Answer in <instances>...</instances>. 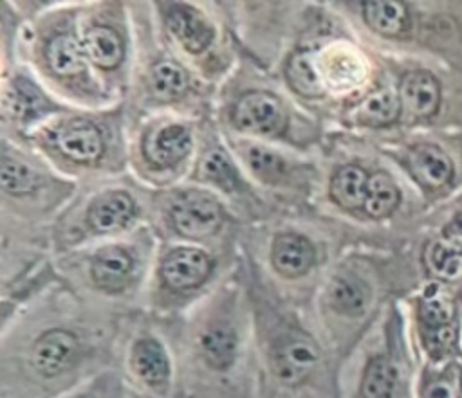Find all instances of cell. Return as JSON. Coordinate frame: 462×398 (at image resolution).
Segmentation results:
<instances>
[{
    "mask_svg": "<svg viewBox=\"0 0 462 398\" xmlns=\"http://www.w3.org/2000/svg\"><path fill=\"white\" fill-rule=\"evenodd\" d=\"M132 367L150 387H162L170 376V362L162 346L153 339H141L132 348Z\"/></svg>",
    "mask_w": 462,
    "mask_h": 398,
    "instance_id": "13",
    "label": "cell"
},
{
    "mask_svg": "<svg viewBox=\"0 0 462 398\" xmlns=\"http://www.w3.org/2000/svg\"><path fill=\"white\" fill-rule=\"evenodd\" d=\"M233 122L249 133H278L285 124V110L278 97L267 92H251L238 101Z\"/></svg>",
    "mask_w": 462,
    "mask_h": 398,
    "instance_id": "3",
    "label": "cell"
},
{
    "mask_svg": "<svg viewBox=\"0 0 462 398\" xmlns=\"http://www.w3.org/2000/svg\"><path fill=\"white\" fill-rule=\"evenodd\" d=\"M410 167L413 175L430 187H440L453 176V164L448 155L430 144L417 146L410 153Z\"/></svg>",
    "mask_w": 462,
    "mask_h": 398,
    "instance_id": "16",
    "label": "cell"
},
{
    "mask_svg": "<svg viewBox=\"0 0 462 398\" xmlns=\"http://www.w3.org/2000/svg\"><path fill=\"white\" fill-rule=\"evenodd\" d=\"M247 158L253 171L267 182H276L285 171V162L263 148H251Z\"/></svg>",
    "mask_w": 462,
    "mask_h": 398,
    "instance_id": "30",
    "label": "cell"
},
{
    "mask_svg": "<svg viewBox=\"0 0 462 398\" xmlns=\"http://www.w3.org/2000/svg\"><path fill=\"white\" fill-rule=\"evenodd\" d=\"M200 348L204 358L209 366L217 369H226L233 364L236 353V335L226 322L209 326L200 339Z\"/></svg>",
    "mask_w": 462,
    "mask_h": 398,
    "instance_id": "20",
    "label": "cell"
},
{
    "mask_svg": "<svg viewBox=\"0 0 462 398\" xmlns=\"http://www.w3.org/2000/svg\"><path fill=\"white\" fill-rule=\"evenodd\" d=\"M318 360L319 353L316 346L301 335L283 337L273 349V371L283 384H298L305 380Z\"/></svg>",
    "mask_w": 462,
    "mask_h": 398,
    "instance_id": "4",
    "label": "cell"
},
{
    "mask_svg": "<svg viewBox=\"0 0 462 398\" xmlns=\"http://www.w3.org/2000/svg\"><path fill=\"white\" fill-rule=\"evenodd\" d=\"M211 272V259L199 249L180 247L171 250L162 261V279L173 290L199 286Z\"/></svg>",
    "mask_w": 462,
    "mask_h": 398,
    "instance_id": "5",
    "label": "cell"
},
{
    "mask_svg": "<svg viewBox=\"0 0 462 398\" xmlns=\"http://www.w3.org/2000/svg\"><path fill=\"white\" fill-rule=\"evenodd\" d=\"M83 50L99 68H114L123 59V41L119 34L106 25H96L87 31Z\"/></svg>",
    "mask_w": 462,
    "mask_h": 398,
    "instance_id": "18",
    "label": "cell"
},
{
    "mask_svg": "<svg viewBox=\"0 0 462 398\" xmlns=\"http://www.w3.org/2000/svg\"><path fill=\"white\" fill-rule=\"evenodd\" d=\"M363 14L366 23L384 34V36H397L404 31L408 13L401 2H388V0H374L365 2Z\"/></svg>",
    "mask_w": 462,
    "mask_h": 398,
    "instance_id": "21",
    "label": "cell"
},
{
    "mask_svg": "<svg viewBox=\"0 0 462 398\" xmlns=\"http://www.w3.org/2000/svg\"><path fill=\"white\" fill-rule=\"evenodd\" d=\"M191 148L189 131L180 124H166L146 142V157L155 166L170 167L180 162Z\"/></svg>",
    "mask_w": 462,
    "mask_h": 398,
    "instance_id": "11",
    "label": "cell"
},
{
    "mask_svg": "<svg viewBox=\"0 0 462 398\" xmlns=\"http://www.w3.org/2000/svg\"><path fill=\"white\" fill-rule=\"evenodd\" d=\"M173 227L188 238L213 234L222 223V209L215 198L200 191L180 193L171 204Z\"/></svg>",
    "mask_w": 462,
    "mask_h": 398,
    "instance_id": "2",
    "label": "cell"
},
{
    "mask_svg": "<svg viewBox=\"0 0 462 398\" xmlns=\"http://www.w3.org/2000/svg\"><path fill=\"white\" fill-rule=\"evenodd\" d=\"M368 176L359 166H345L336 171L330 182L334 202L345 209H359L365 205Z\"/></svg>",
    "mask_w": 462,
    "mask_h": 398,
    "instance_id": "19",
    "label": "cell"
},
{
    "mask_svg": "<svg viewBox=\"0 0 462 398\" xmlns=\"http://www.w3.org/2000/svg\"><path fill=\"white\" fill-rule=\"evenodd\" d=\"M132 258L119 247H106L99 250L92 261L94 283L108 292L125 288L132 276Z\"/></svg>",
    "mask_w": 462,
    "mask_h": 398,
    "instance_id": "12",
    "label": "cell"
},
{
    "mask_svg": "<svg viewBox=\"0 0 462 398\" xmlns=\"http://www.w3.org/2000/svg\"><path fill=\"white\" fill-rule=\"evenodd\" d=\"M200 173L208 182L222 189L231 191L238 185L236 171L231 167V164L226 160V157L220 151H211L209 155H206Z\"/></svg>",
    "mask_w": 462,
    "mask_h": 398,
    "instance_id": "29",
    "label": "cell"
},
{
    "mask_svg": "<svg viewBox=\"0 0 462 398\" xmlns=\"http://www.w3.org/2000/svg\"><path fill=\"white\" fill-rule=\"evenodd\" d=\"M446 234H457V236H460L462 234V213H458L455 218H453V222L448 225V229H446Z\"/></svg>",
    "mask_w": 462,
    "mask_h": 398,
    "instance_id": "32",
    "label": "cell"
},
{
    "mask_svg": "<svg viewBox=\"0 0 462 398\" xmlns=\"http://www.w3.org/2000/svg\"><path fill=\"white\" fill-rule=\"evenodd\" d=\"M273 267L285 277L305 274L314 261V247L310 241L294 232H282L271 247Z\"/></svg>",
    "mask_w": 462,
    "mask_h": 398,
    "instance_id": "9",
    "label": "cell"
},
{
    "mask_svg": "<svg viewBox=\"0 0 462 398\" xmlns=\"http://www.w3.org/2000/svg\"><path fill=\"white\" fill-rule=\"evenodd\" d=\"M134 200L123 191H112L99 196L88 211V223L101 232L123 227L134 216Z\"/></svg>",
    "mask_w": 462,
    "mask_h": 398,
    "instance_id": "15",
    "label": "cell"
},
{
    "mask_svg": "<svg viewBox=\"0 0 462 398\" xmlns=\"http://www.w3.org/2000/svg\"><path fill=\"white\" fill-rule=\"evenodd\" d=\"M45 59L51 70L58 76H76L83 68L81 47L69 34H60L49 41L45 49Z\"/></svg>",
    "mask_w": 462,
    "mask_h": 398,
    "instance_id": "22",
    "label": "cell"
},
{
    "mask_svg": "<svg viewBox=\"0 0 462 398\" xmlns=\"http://www.w3.org/2000/svg\"><path fill=\"white\" fill-rule=\"evenodd\" d=\"M188 74L182 67L171 61L159 63L152 72V83L155 92L164 97L180 95L188 88Z\"/></svg>",
    "mask_w": 462,
    "mask_h": 398,
    "instance_id": "28",
    "label": "cell"
},
{
    "mask_svg": "<svg viewBox=\"0 0 462 398\" xmlns=\"http://www.w3.org/2000/svg\"><path fill=\"white\" fill-rule=\"evenodd\" d=\"M457 299L446 295L439 285H430L417 304L419 335L433 362L449 360L458 353Z\"/></svg>",
    "mask_w": 462,
    "mask_h": 398,
    "instance_id": "1",
    "label": "cell"
},
{
    "mask_svg": "<svg viewBox=\"0 0 462 398\" xmlns=\"http://www.w3.org/2000/svg\"><path fill=\"white\" fill-rule=\"evenodd\" d=\"M78 353L76 337L65 330H51L43 333L32 346V364L47 376H54L67 369Z\"/></svg>",
    "mask_w": 462,
    "mask_h": 398,
    "instance_id": "6",
    "label": "cell"
},
{
    "mask_svg": "<svg viewBox=\"0 0 462 398\" xmlns=\"http://www.w3.org/2000/svg\"><path fill=\"white\" fill-rule=\"evenodd\" d=\"M455 398H462V367H458V376H457V391Z\"/></svg>",
    "mask_w": 462,
    "mask_h": 398,
    "instance_id": "33",
    "label": "cell"
},
{
    "mask_svg": "<svg viewBox=\"0 0 462 398\" xmlns=\"http://www.w3.org/2000/svg\"><path fill=\"white\" fill-rule=\"evenodd\" d=\"M449 367H448V371H442V373L428 378L424 391H422V398H455L458 367L455 371H451Z\"/></svg>",
    "mask_w": 462,
    "mask_h": 398,
    "instance_id": "31",
    "label": "cell"
},
{
    "mask_svg": "<svg viewBox=\"0 0 462 398\" xmlns=\"http://www.w3.org/2000/svg\"><path fill=\"white\" fill-rule=\"evenodd\" d=\"M58 149L74 162L88 164L101 157L103 139L88 121H70L56 133Z\"/></svg>",
    "mask_w": 462,
    "mask_h": 398,
    "instance_id": "8",
    "label": "cell"
},
{
    "mask_svg": "<svg viewBox=\"0 0 462 398\" xmlns=\"http://www.w3.org/2000/svg\"><path fill=\"white\" fill-rule=\"evenodd\" d=\"M166 25L177 41L189 52H202L213 40L209 22L189 5H171L166 13Z\"/></svg>",
    "mask_w": 462,
    "mask_h": 398,
    "instance_id": "7",
    "label": "cell"
},
{
    "mask_svg": "<svg viewBox=\"0 0 462 398\" xmlns=\"http://www.w3.org/2000/svg\"><path fill=\"white\" fill-rule=\"evenodd\" d=\"M361 393L363 398H399L401 375L386 355H377L366 364Z\"/></svg>",
    "mask_w": 462,
    "mask_h": 398,
    "instance_id": "17",
    "label": "cell"
},
{
    "mask_svg": "<svg viewBox=\"0 0 462 398\" xmlns=\"http://www.w3.org/2000/svg\"><path fill=\"white\" fill-rule=\"evenodd\" d=\"M401 101L415 117H428L437 112L440 88L437 79L426 70L410 72L401 85Z\"/></svg>",
    "mask_w": 462,
    "mask_h": 398,
    "instance_id": "10",
    "label": "cell"
},
{
    "mask_svg": "<svg viewBox=\"0 0 462 398\" xmlns=\"http://www.w3.org/2000/svg\"><path fill=\"white\" fill-rule=\"evenodd\" d=\"M399 204V191L392 178L384 173H375L368 178L366 198L363 209L372 218H386Z\"/></svg>",
    "mask_w": 462,
    "mask_h": 398,
    "instance_id": "23",
    "label": "cell"
},
{
    "mask_svg": "<svg viewBox=\"0 0 462 398\" xmlns=\"http://www.w3.org/2000/svg\"><path fill=\"white\" fill-rule=\"evenodd\" d=\"M0 184L7 193L23 194L38 185L36 175L22 162L4 157L0 167Z\"/></svg>",
    "mask_w": 462,
    "mask_h": 398,
    "instance_id": "27",
    "label": "cell"
},
{
    "mask_svg": "<svg viewBox=\"0 0 462 398\" xmlns=\"http://www.w3.org/2000/svg\"><path fill=\"white\" fill-rule=\"evenodd\" d=\"M399 110H401L399 97L390 90H381L377 94H372L361 103L356 117L363 124L381 126V124L393 122L399 115Z\"/></svg>",
    "mask_w": 462,
    "mask_h": 398,
    "instance_id": "24",
    "label": "cell"
},
{
    "mask_svg": "<svg viewBox=\"0 0 462 398\" xmlns=\"http://www.w3.org/2000/svg\"><path fill=\"white\" fill-rule=\"evenodd\" d=\"M287 79H289L291 86L301 95L314 97L321 92L319 79L312 67L309 52H298L291 58V61L287 65Z\"/></svg>",
    "mask_w": 462,
    "mask_h": 398,
    "instance_id": "25",
    "label": "cell"
},
{
    "mask_svg": "<svg viewBox=\"0 0 462 398\" xmlns=\"http://www.w3.org/2000/svg\"><path fill=\"white\" fill-rule=\"evenodd\" d=\"M457 303H460L462 304V283H460V286H458V292H457Z\"/></svg>",
    "mask_w": 462,
    "mask_h": 398,
    "instance_id": "34",
    "label": "cell"
},
{
    "mask_svg": "<svg viewBox=\"0 0 462 398\" xmlns=\"http://www.w3.org/2000/svg\"><path fill=\"white\" fill-rule=\"evenodd\" d=\"M426 265L439 279H455L462 272V252L435 241L426 249Z\"/></svg>",
    "mask_w": 462,
    "mask_h": 398,
    "instance_id": "26",
    "label": "cell"
},
{
    "mask_svg": "<svg viewBox=\"0 0 462 398\" xmlns=\"http://www.w3.org/2000/svg\"><path fill=\"white\" fill-rule=\"evenodd\" d=\"M368 301L370 288L356 274H339L332 279L328 286V304L341 315H361L368 306Z\"/></svg>",
    "mask_w": 462,
    "mask_h": 398,
    "instance_id": "14",
    "label": "cell"
}]
</instances>
